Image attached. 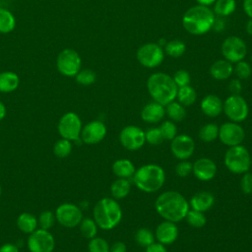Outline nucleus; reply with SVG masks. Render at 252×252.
Instances as JSON below:
<instances>
[{
  "mask_svg": "<svg viewBox=\"0 0 252 252\" xmlns=\"http://www.w3.org/2000/svg\"><path fill=\"white\" fill-rule=\"evenodd\" d=\"M155 209L164 220L176 223L185 219L190 207L189 202L181 193L169 190L160 193L157 197Z\"/></svg>",
  "mask_w": 252,
  "mask_h": 252,
  "instance_id": "obj_1",
  "label": "nucleus"
},
{
  "mask_svg": "<svg viewBox=\"0 0 252 252\" xmlns=\"http://www.w3.org/2000/svg\"><path fill=\"white\" fill-rule=\"evenodd\" d=\"M147 89L154 99L163 106L176 98L178 87L172 77L165 73H154L147 81Z\"/></svg>",
  "mask_w": 252,
  "mask_h": 252,
  "instance_id": "obj_2",
  "label": "nucleus"
},
{
  "mask_svg": "<svg viewBox=\"0 0 252 252\" xmlns=\"http://www.w3.org/2000/svg\"><path fill=\"white\" fill-rule=\"evenodd\" d=\"M215 23L214 12L204 5L189 8L182 17L183 28L192 34H204L209 32Z\"/></svg>",
  "mask_w": 252,
  "mask_h": 252,
  "instance_id": "obj_3",
  "label": "nucleus"
},
{
  "mask_svg": "<svg viewBox=\"0 0 252 252\" xmlns=\"http://www.w3.org/2000/svg\"><path fill=\"white\" fill-rule=\"evenodd\" d=\"M94 220L97 226L109 230L117 226L122 220V209L113 198H102L96 202L93 210Z\"/></svg>",
  "mask_w": 252,
  "mask_h": 252,
  "instance_id": "obj_4",
  "label": "nucleus"
},
{
  "mask_svg": "<svg viewBox=\"0 0 252 252\" xmlns=\"http://www.w3.org/2000/svg\"><path fill=\"white\" fill-rule=\"evenodd\" d=\"M134 184L138 189L146 193L158 191L165 182L163 168L155 163H148L136 169L133 175Z\"/></svg>",
  "mask_w": 252,
  "mask_h": 252,
  "instance_id": "obj_5",
  "label": "nucleus"
},
{
  "mask_svg": "<svg viewBox=\"0 0 252 252\" xmlns=\"http://www.w3.org/2000/svg\"><path fill=\"white\" fill-rule=\"evenodd\" d=\"M223 162L230 172L243 174L247 172L251 166V156L244 146H232L225 152Z\"/></svg>",
  "mask_w": 252,
  "mask_h": 252,
  "instance_id": "obj_6",
  "label": "nucleus"
},
{
  "mask_svg": "<svg viewBox=\"0 0 252 252\" xmlns=\"http://www.w3.org/2000/svg\"><path fill=\"white\" fill-rule=\"evenodd\" d=\"M226 117L232 122H242L249 114L246 100L240 94H231L223 102V110Z\"/></svg>",
  "mask_w": 252,
  "mask_h": 252,
  "instance_id": "obj_7",
  "label": "nucleus"
},
{
  "mask_svg": "<svg viewBox=\"0 0 252 252\" xmlns=\"http://www.w3.org/2000/svg\"><path fill=\"white\" fill-rule=\"evenodd\" d=\"M55 218L62 226L73 228L80 224L83 220V213L77 205L63 203L57 207Z\"/></svg>",
  "mask_w": 252,
  "mask_h": 252,
  "instance_id": "obj_8",
  "label": "nucleus"
},
{
  "mask_svg": "<svg viewBox=\"0 0 252 252\" xmlns=\"http://www.w3.org/2000/svg\"><path fill=\"white\" fill-rule=\"evenodd\" d=\"M82 128V121L75 112L65 113L58 122L60 136L70 141H76L80 138Z\"/></svg>",
  "mask_w": 252,
  "mask_h": 252,
  "instance_id": "obj_9",
  "label": "nucleus"
},
{
  "mask_svg": "<svg viewBox=\"0 0 252 252\" xmlns=\"http://www.w3.org/2000/svg\"><path fill=\"white\" fill-rule=\"evenodd\" d=\"M120 144L129 151H137L146 143L145 131L135 125L125 126L119 134Z\"/></svg>",
  "mask_w": 252,
  "mask_h": 252,
  "instance_id": "obj_10",
  "label": "nucleus"
},
{
  "mask_svg": "<svg viewBox=\"0 0 252 252\" xmlns=\"http://www.w3.org/2000/svg\"><path fill=\"white\" fill-rule=\"evenodd\" d=\"M55 247L53 235L46 229H35L28 238L30 252H52Z\"/></svg>",
  "mask_w": 252,
  "mask_h": 252,
  "instance_id": "obj_11",
  "label": "nucleus"
},
{
  "mask_svg": "<svg viewBox=\"0 0 252 252\" xmlns=\"http://www.w3.org/2000/svg\"><path fill=\"white\" fill-rule=\"evenodd\" d=\"M221 53L225 60L230 63H236L245 57L247 47L240 37L231 35L223 40L221 44Z\"/></svg>",
  "mask_w": 252,
  "mask_h": 252,
  "instance_id": "obj_12",
  "label": "nucleus"
},
{
  "mask_svg": "<svg viewBox=\"0 0 252 252\" xmlns=\"http://www.w3.org/2000/svg\"><path fill=\"white\" fill-rule=\"evenodd\" d=\"M163 50L158 43H146L137 51V59L147 68H155L163 60Z\"/></svg>",
  "mask_w": 252,
  "mask_h": 252,
  "instance_id": "obj_13",
  "label": "nucleus"
},
{
  "mask_svg": "<svg viewBox=\"0 0 252 252\" xmlns=\"http://www.w3.org/2000/svg\"><path fill=\"white\" fill-rule=\"evenodd\" d=\"M220 141L229 147L241 145L245 138V132L243 127L236 122H226L219 127V137Z\"/></svg>",
  "mask_w": 252,
  "mask_h": 252,
  "instance_id": "obj_14",
  "label": "nucleus"
},
{
  "mask_svg": "<svg viewBox=\"0 0 252 252\" xmlns=\"http://www.w3.org/2000/svg\"><path fill=\"white\" fill-rule=\"evenodd\" d=\"M56 64L59 72L62 75L67 77L76 76L80 71L81 58L75 50L66 48L59 53Z\"/></svg>",
  "mask_w": 252,
  "mask_h": 252,
  "instance_id": "obj_15",
  "label": "nucleus"
},
{
  "mask_svg": "<svg viewBox=\"0 0 252 252\" xmlns=\"http://www.w3.org/2000/svg\"><path fill=\"white\" fill-rule=\"evenodd\" d=\"M172 155L179 160L188 159L195 151V142L192 137L186 134L176 135L170 144Z\"/></svg>",
  "mask_w": 252,
  "mask_h": 252,
  "instance_id": "obj_16",
  "label": "nucleus"
},
{
  "mask_svg": "<svg viewBox=\"0 0 252 252\" xmlns=\"http://www.w3.org/2000/svg\"><path fill=\"white\" fill-rule=\"evenodd\" d=\"M106 133L107 129L104 123L99 120H94L82 128L80 136L85 144L94 145L101 142L106 136Z\"/></svg>",
  "mask_w": 252,
  "mask_h": 252,
  "instance_id": "obj_17",
  "label": "nucleus"
},
{
  "mask_svg": "<svg viewBox=\"0 0 252 252\" xmlns=\"http://www.w3.org/2000/svg\"><path fill=\"white\" fill-rule=\"evenodd\" d=\"M218 168L216 162L209 158H201L194 161L192 172L200 181H210L217 174Z\"/></svg>",
  "mask_w": 252,
  "mask_h": 252,
  "instance_id": "obj_18",
  "label": "nucleus"
},
{
  "mask_svg": "<svg viewBox=\"0 0 252 252\" xmlns=\"http://www.w3.org/2000/svg\"><path fill=\"white\" fill-rule=\"evenodd\" d=\"M155 237L158 242L163 245L174 243L178 237V227L176 223L169 220L160 222L156 228Z\"/></svg>",
  "mask_w": 252,
  "mask_h": 252,
  "instance_id": "obj_19",
  "label": "nucleus"
},
{
  "mask_svg": "<svg viewBox=\"0 0 252 252\" xmlns=\"http://www.w3.org/2000/svg\"><path fill=\"white\" fill-rule=\"evenodd\" d=\"M165 114V108L162 104L153 101L146 104L141 110V118L143 121L148 123L159 122Z\"/></svg>",
  "mask_w": 252,
  "mask_h": 252,
  "instance_id": "obj_20",
  "label": "nucleus"
},
{
  "mask_svg": "<svg viewBox=\"0 0 252 252\" xmlns=\"http://www.w3.org/2000/svg\"><path fill=\"white\" fill-rule=\"evenodd\" d=\"M215 204V197L212 193L208 191H200L193 195V197L189 201V207L192 210H196L199 212H207L209 211Z\"/></svg>",
  "mask_w": 252,
  "mask_h": 252,
  "instance_id": "obj_21",
  "label": "nucleus"
},
{
  "mask_svg": "<svg viewBox=\"0 0 252 252\" xmlns=\"http://www.w3.org/2000/svg\"><path fill=\"white\" fill-rule=\"evenodd\" d=\"M201 110L209 117H217L223 110V102L215 94H208L201 101Z\"/></svg>",
  "mask_w": 252,
  "mask_h": 252,
  "instance_id": "obj_22",
  "label": "nucleus"
},
{
  "mask_svg": "<svg viewBox=\"0 0 252 252\" xmlns=\"http://www.w3.org/2000/svg\"><path fill=\"white\" fill-rule=\"evenodd\" d=\"M232 72H233L232 64L225 59H220L214 62L210 68L211 76L214 79L219 81L228 79L231 76Z\"/></svg>",
  "mask_w": 252,
  "mask_h": 252,
  "instance_id": "obj_23",
  "label": "nucleus"
},
{
  "mask_svg": "<svg viewBox=\"0 0 252 252\" xmlns=\"http://www.w3.org/2000/svg\"><path fill=\"white\" fill-rule=\"evenodd\" d=\"M136 171V167L133 162L128 158L116 159L112 164V172L118 178H130L133 177Z\"/></svg>",
  "mask_w": 252,
  "mask_h": 252,
  "instance_id": "obj_24",
  "label": "nucleus"
},
{
  "mask_svg": "<svg viewBox=\"0 0 252 252\" xmlns=\"http://www.w3.org/2000/svg\"><path fill=\"white\" fill-rule=\"evenodd\" d=\"M16 222H17L18 228L22 232L27 234H31L32 232H33L38 225L37 219L35 218L34 215L31 213H22L17 218Z\"/></svg>",
  "mask_w": 252,
  "mask_h": 252,
  "instance_id": "obj_25",
  "label": "nucleus"
},
{
  "mask_svg": "<svg viewBox=\"0 0 252 252\" xmlns=\"http://www.w3.org/2000/svg\"><path fill=\"white\" fill-rule=\"evenodd\" d=\"M130 191L131 183L127 178H117L110 185V193L115 200H120L127 197Z\"/></svg>",
  "mask_w": 252,
  "mask_h": 252,
  "instance_id": "obj_26",
  "label": "nucleus"
},
{
  "mask_svg": "<svg viewBox=\"0 0 252 252\" xmlns=\"http://www.w3.org/2000/svg\"><path fill=\"white\" fill-rule=\"evenodd\" d=\"M19 86V77L14 72L6 71L0 73V92L11 93Z\"/></svg>",
  "mask_w": 252,
  "mask_h": 252,
  "instance_id": "obj_27",
  "label": "nucleus"
},
{
  "mask_svg": "<svg viewBox=\"0 0 252 252\" xmlns=\"http://www.w3.org/2000/svg\"><path fill=\"white\" fill-rule=\"evenodd\" d=\"M165 114L171 121L180 122L186 117V110L181 103L173 100L165 105Z\"/></svg>",
  "mask_w": 252,
  "mask_h": 252,
  "instance_id": "obj_28",
  "label": "nucleus"
},
{
  "mask_svg": "<svg viewBox=\"0 0 252 252\" xmlns=\"http://www.w3.org/2000/svg\"><path fill=\"white\" fill-rule=\"evenodd\" d=\"M176 97L178 99V102L181 103L183 106H190L196 101L197 94L191 86L187 85L178 88Z\"/></svg>",
  "mask_w": 252,
  "mask_h": 252,
  "instance_id": "obj_29",
  "label": "nucleus"
},
{
  "mask_svg": "<svg viewBox=\"0 0 252 252\" xmlns=\"http://www.w3.org/2000/svg\"><path fill=\"white\" fill-rule=\"evenodd\" d=\"M79 226H80V232L85 238L92 239V238L95 237V235L97 233L98 226L94 219H90V218L83 219L81 220Z\"/></svg>",
  "mask_w": 252,
  "mask_h": 252,
  "instance_id": "obj_30",
  "label": "nucleus"
},
{
  "mask_svg": "<svg viewBox=\"0 0 252 252\" xmlns=\"http://www.w3.org/2000/svg\"><path fill=\"white\" fill-rule=\"evenodd\" d=\"M219 137V126L214 123H208L199 130V138L206 143H211Z\"/></svg>",
  "mask_w": 252,
  "mask_h": 252,
  "instance_id": "obj_31",
  "label": "nucleus"
},
{
  "mask_svg": "<svg viewBox=\"0 0 252 252\" xmlns=\"http://www.w3.org/2000/svg\"><path fill=\"white\" fill-rule=\"evenodd\" d=\"M155 234L153 233V231L149 228L146 227H142L140 229H138L135 233V240L136 242L144 248H147L148 246H150L151 244H153L155 242Z\"/></svg>",
  "mask_w": 252,
  "mask_h": 252,
  "instance_id": "obj_32",
  "label": "nucleus"
},
{
  "mask_svg": "<svg viewBox=\"0 0 252 252\" xmlns=\"http://www.w3.org/2000/svg\"><path fill=\"white\" fill-rule=\"evenodd\" d=\"M214 12L219 16H228L236 8L235 0H216Z\"/></svg>",
  "mask_w": 252,
  "mask_h": 252,
  "instance_id": "obj_33",
  "label": "nucleus"
},
{
  "mask_svg": "<svg viewBox=\"0 0 252 252\" xmlns=\"http://www.w3.org/2000/svg\"><path fill=\"white\" fill-rule=\"evenodd\" d=\"M185 220L189 225L196 227V228L203 227L207 222L206 216L203 212H199V211L192 210V209L191 210L189 209V211L185 217Z\"/></svg>",
  "mask_w": 252,
  "mask_h": 252,
  "instance_id": "obj_34",
  "label": "nucleus"
},
{
  "mask_svg": "<svg viewBox=\"0 0 252 252\" xmlns=\"http://www.w3.org/2000/svg\"><path fill=\"white\" fill-rule=\"evenodd\" d=\"M15 28L14 16L5 9L0 8V32L7 33L13 31Z\"/></svg>",
  "mask_w": 252,
  "mask_h": 252,
  "instance_id": "obj_35",
  "label": "nucleus"
},
{
  "mask_svg": "<svg viewBox=\"0 0 252 252\" xmlns=\"http://www.w3.org/2000/svg\"><path fill=\"white\" fill-rule=\"evenodd\" d=\"M165 52L171 57H179L181 56L186 49L185 43L179 39H172L165 43L164 45Z\"/></svg>",
  "mask_w": 252,
  "mask_h": 252,
  "instance_id": "obj_36",
  "label": "nucleus"
},
{
  "mask_svg": "<svg viewBox=\"0 0 252 252\" xmlns=\"http://www.w3.org/2000/svg\"><path fill=\"white\" fill-rule=\"evenodd\" d=\"M72 141L67 139L58 140L53 146V153L58 158H66L72 152Z\"/></svg>",
  "mask_w": 252,
  "mask_h": 252,
  "instance_id": "obj_37",
  "label": "nucleus"
},
{
  "mask_svg": "<svg viewBox=\"0 0 252 252\" xmlns=\"http://www.w3.org/2000/svg\"><path fill=\"white\" fill-rule=\"evenodd\" d=\"M89 252H109L110 246L108 242L102 237H94L90 239L88 244Z\"/></svg>",
  "mask_w": 252,
  "mask_h": 252,
  "instance_id": "obj_38",
  "label": "nucleus"
},
{
  "mask_svg": "<svg viewBox=\"0 0 252 252\" xmlns=\"http://www.w3.org/2000/svg\"><path fill=\"white\" fill-rule=\"evenodd\" d=\"M164 141H171L177 135V126L171 120H166L158 127Z\"/></svg>",
  "mask_w": 252,
  "mask_h": 252,
  "instance_id": "obj_39",
  "label": "nucleus"
},
{
  "mask_svg": "<svg viewBox=\"0 0 252 252\" xmlns=\"http://www.w3.org/2000/svg\"><path fill=\"white\" fill-rule=\"evenodd\" d=\"M55 220V215L51 211H43L40 213L39 218L37 219V222L40 228L48 230L53 226Z\"/></svg>",
  "mask_w": 252,
  "mask_h": 252,
  "instance_id": "obj_40",
  "label": "nucleus"
},
{
  "mask_svg": "<svg viewBox=\"0 0 252 252\" xmlns=\"http://www.w3.org/2000/svg\"><path fill=\"white\" fill-rule=\"evenodd\" d=\"M145 135H146V142L153 146H158L164 141L158 127H153L148 129L145 132Z\"/></svg>",
  "mask_w": 252,
  "mask_h": 252,
  "instance_id": "obj_41",
  "label": "nucleus"
},
{
  "mask_svg": "<svg viewBox=\"0 0 252 252\" xmlns=\"http://www.w3.org/2000/svg\"><path fill=\"white\" fill-rule=\"evenodd\" d=\"M76 81L80 85L89 86L95 81V73L91 69H85L79 71L76 75Z\"/></svg>",
  "mask_w": 252,
  "mask_h": 252,
  "instance_id": "obj_42",
  "label": "nucleus"
},
{
  "mask_svg": "<svg viewBox=\"0 0 252 252\" xmlns=\"http://www.w3.org/2000/svg\"><path fill=\"white\" fill-rule=\"evenodd\" d=\"M234 72H235V75L237 76L238 79H241V80H246L250 77L251 75V67L250 65L241 60V61H238L236 62V66L234 68Z\"/></svg>",
  "mask_w": 252,
  "mask_h": 252,
  "instance_id": "obj_43",
  "label": "nucleus"
},
{
  "mask_svg": "<svg viewBox=\"0 0 252 252\" xmlns=\"http://www.w3.org/2000/svg\"><path fill=\"white\" fill-rule=\"evenodd\" d=\"M192 167H193V163H191L187 159L180 160L175 165V173L179 177H187L190 173H192Z\"/></svg>",
  "mask_w": 252,
  "mask_h": 252,
  "instance_id": "obj_44",
  "label": "nucleus"
},
{
  "mask_svg": "<svg viewBox=\"0 0 252 252\" xmlns=\"http://www.w3.org/2000/svg\"><path fill=\"white\" fill-rule=\"evenodd\" d=\"M174 83L176 84V86L178 88L180 87H184L189 85L190 83V75L186 70H178L174 73L173 77H172Z\"/></svg>",
  "mask_w": 252,
  "mask_h": 252,
  "instance_id": "obj_45",
  "label": "nucleus"
},
{
  "mask_svg": "<svg viewBox=\"0 0 252 252\" xmlns=\"http://www.w3.org/2000/svg\"><path fill=\"white\" fill-rule=\"evenodd\" d=\"M240 189L246 195L252 194V173L248 171L243 173L240 179Z\"/></svg>",
  "mask_w": 252,
  "mask_h": 252,
  "instance_id": "obj_46",
  "label": "nucleus"
},
{
  "mask_svg": "<svg viewBox=\"0 0 252 252\" xmlns=\"http://www.w3.org/2000/svg\"><path fill=\"white\" fill-rule=\"evenodd\" d=\"M228 89H229L231 94H239L241 90H242V86H241L240 81L238 79L231 80L229 85H228Z\"/></svg>",
  "mask_w": 252,
  "mask_h": 252,
  "instance_id": "obj_47",
  "label": "nucleus"
},
{
  "mask_svg": "<svg viewBox=\"0 0 252 252\" xmlns=\"http://www.w3.org/2000/svg\"><path fill=\"white\" fill-rule=\"evenodd\" d=\"M145 252H168L165 246L159 242H154L146 248Z\"/></svg>",
  "mask_w": 252,
  "mask_h": 252,
  "instance_id": "obj_48",
  "label": "nucleus"
},
{
  "mask_svg": "<svg viewBox=\"0 0 252 252\" xmlns=\"http://www.w3.org/2000/svg\"><path fill=\"white\" fill-rule=\"evenodd\" d=\"M109 252H127V247H126L124 242L117 241V242H114L110 246V251Z\"/></svg>",
  "mask_w": 252,
  "mask_h": 252,
  "instance_id": "obj_49",
  "label": "nucleus"
},
{
  "mask_svg": "<svg viewBox=\"0 0 252 252\" xmlns=\"http://www.w3.org/2000/svg\"><path fill=\"white\" fill-rule=\"evenodd\" d=\"M0 252H19V249L12 243H5L0 247Z\"/></svg>",
  "mask_w": 252,
  "mask_h": 252,
  "instance_id": "obj_50",
  "label": "nucleus"
},
{
  "mask_svg": "<svg viewBox=\"0 0 252 252\" xmlns=\"http://www.w3.org/2000/svg\"><path fill=\"white\" fill-rule=\"evenodd\" d=\"M243 10L245 14L252 19V0H244L243 1Z\"/></svg>",
  "mask_w": 252,
  "mask_h": 252,
  "instance_id": "obj_51",
  "label": "nucleus"
},
{
  "mask_svg": "<svg viewBox=\"0 0 252 252\" xmlns=\"http://www.w3.org/2000/svg\"><path fill=\"white\" fill-rule=\"evenodd\" d=\"M5 116H6V107L4 103L0 100V120L4 119Z\"/></svg>",
  "mask_w": 252,
  "mask_h": 252,
  "instance_id": "obj_52",
  "label": "nucleus"
},
{
  "mask_svg": "<svg viewBox=\"0 0 252 252\" xmlns=\"http://www.w3.org/2000/svg\"><path fill=\"white\" fill-rule=\"evenodd\" d=\"M199 5H204V6H208V5H211L213 4L216 0H196Z\"/></svg>",
  "mask_w": 252,
  "mask_h": 252,
  "instance_id": "obj_53",
  "label": "nucleus"
},
{
  "mask_svg": "<svg viewBox=\"0 0 252 252\" xmlns=\"http://www.w3.org/2000/svg\"><path fill=\"white\" fill-rule=\"evenodd\" d=\"M246 31L249 34L252 35V19H250L246 25Z\"/></svg>",
  "mask_w": 252,
  "mask_h": 252,
  "instance_id": "obj_54",
  "label": "nucleus"
},
{
  "mask_svg": "<svg viewBox=\"0 0 252 252\" xmlns=\"http://www.w3.org/2000/svg\"><path fill=\"white\" fill-rule=\"evenodd\" d=\"M1 194H2V187H1V185H0V197H1Z\"/></svg>",
  "mask_w": 252,
  "mask_h": 252,
  "instance_id": "obj_55",
  "label": "nucleus"
},
{
  "mask_svg": "<svg viewBox=\"0 0 252 252\" xmlns=\"http://www.w3.org/2000/svg\"><path fill=\"white\" fill-rule=\"evenodd\" d=\"M251 165H252V157H251Z\"/></svg>",
  "mask_w": 252,
  "mask_h": 252,
  "instance_id": "obj_56",
  "label": "nucleus"
}]
</instances>
